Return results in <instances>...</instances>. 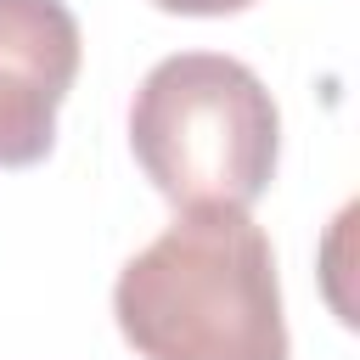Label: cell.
<instances>
[{
    "label": "cell",
    "instance_id": "7a4b0ae2",
    "mask_svg": "<svg viewBox=\"0 0 360 360\" xmlns=\"http://www.w3.org/2000/svg\"><path fill=\"white\" fill-rule=\"evenodd\" d=\"M129 152L174 214L253 208L281 158V107L270 84L225 51H174L129 96Z\"/></svg>",
    "mask_w": 360,
    "mask_h": 360
},
{
    "label": "cell",
    "instance_id": "277c9868",
    "mask_svg": "<svg viewBox=\"0 0 360 360\" xmlns=\"http://www.w3.org/2000/svg\"><path fill=\"white\" fill-rule=\"evenodd\" d=\"M152 6L169 17H231V11H248L253 0H152Z\"/></svg>",
    "mask_w": 360,
    "mask_h": 360
},
{
    "label": "cell",
    "instance_id": "3957f363",
    "mask_svg": "<svg viewBox=\"0 0 360 360\" xmlns=\"http://www.w3.org/2000/svg\"><path fill=\"white\" fill-rule=\"evenodd\" d=\"M79 62L84 34L68 0H0V169L51 158Z\"/></svg>",
    "mask_w": 360,
    "mask_h": 360
},
{
    "label": "cell",
    "instance_id": "6da1fadb",
    "mask_svg": "<svg viewBox=\"0 0 360 360\" xmlns=\"http://www.w3.org/2000/svg\"><path fill=\"white\" fill-rule=\"evenodd\" d=\"M118 338L141 360H287L276 248L242 208L174 214L112 281Z\"/></svg>",
    "mask_w": 360,
    "mask_h": 360
}]
</instances>
